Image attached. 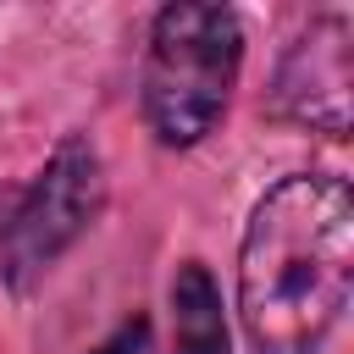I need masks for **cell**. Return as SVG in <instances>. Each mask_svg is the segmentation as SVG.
I'll use <instances>...</instances> for the list:
<instances>
[{"label": "cell", "instance_id": "obj_1", "mask_svg": "<svg viewBox=\"0 0 354 354\" xmlns=\"http://www.w3.org/2000/svg\"><path fill=\"white\" fill-rule=\"evenodd\" d=\"M354 293V194L337 171L277 177L238 238V321L254 354H321Z\"/></svg>", "mask_w": 354, "mask_h": 354}, {"label": "cell", "instance_id": "obj_2", "mask_svg": "<svg viewBox=\"0 0 354 354\" xmlns=\"http://www.w3.org/2000/svg\"><path fill=\"white\" fill-rule=\"evenodd\" d=\"M238 72H243V22L232 6L210 0L160 6L138 72V105L155 144L160 149L205 144L232 105Z\"/></svg>", "mask_w": 354, "mask_h": 354}, {"label": "cell", "instance_id": "obj_3", "mask_svg": "<svg viewBox=\"0 0 354 354\" xmlns=\"http://www.w3.org/2000/svg\"><path fill=\"white\" fill-rule=\"evenodd\" d=\"M105 210V160L88 133H66L44 166L0 188V282L11 293H33L55 260L100 221Z\"/></svg>", "mask_w": 354, "mask_h": 354}, {"label": "cell", "instance_id": "obj_4", "mask_svg": "<svg viewBox=\"0 0 354 354\" xmlns=\"http://www.w3.org/2000/svg\"><path fill=\"white\" fill-rule=\"evenodd\" d=\"M348 94H354V22L348 11H321L277 55V72L266 83V116L326 138H348Z\"/></svg>", "mask_w": 354, "mask_h": 354}, {"label": "cell", "instance_id": "obj_5", "mask_svg": "<svg viewBox=\"0 0 354 354\" xmlns=\"http://www.w3.org/2000/svg\"><path fill=\"white\" fill-rule=\"evenodd\" d=\"M171 304V354H227V310L205 260H183L166 282Z\"/></svg>", "mask_w": 354, "mask_h": 354}, {"label": "cell", "instance_id": "obj_6", "mask_svg": "<svg viewBox=\"0 0 354 354\" xmlns=\"http://www.w3.org/2000/svg\"><path fill=\"white\" fill-rule=\"evenodd\" d=\"M88 354H149V321L144 315H127L105 343H94Z\"/></svg>", "mask_w": 354, "mask_h": 354}]
</instances>
